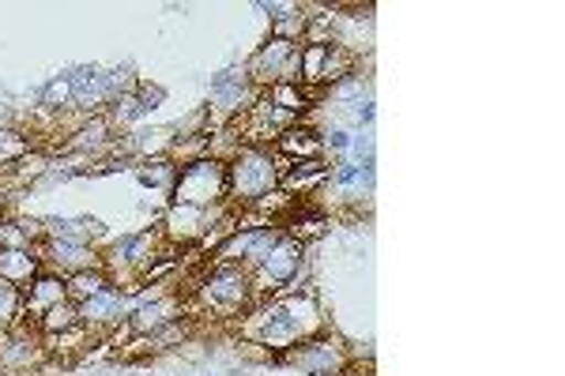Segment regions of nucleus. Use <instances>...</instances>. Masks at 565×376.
<instances>
[{
	"label": "nucleus",
	"instance_id": "nucleus-1",
	"mask_svg": "<svg viewBox=\"0 0 565 376\" xmlns=\"http://www.w3.org/2000/svg\"><path fill=\"white\" fill-rule=\"evenodd\" d=\"M328 332L324 327V309L317 301L313 290H295V293H271L260 298L238 320V335L249 346H264L271 357H279L282 351L298 346L302 339H313Z\"/></svg>",
	"mask_w": 565,
	"mask_h": 376
},
{
	"label": "nucleus",
	"instance_id": "nucleus-20",
	"mask_svg": "<svg viewBox=\"0 0 565 376\" xmlns=\"http://www.w3.org/2000/svg\"><path fill=\"white\" fill-rule=\"evenodd\" d=\"M42 226H45V237H53V241L98 245L106 237L103 218H95V215H45Z\"/></svg>",
	"mask_w": 565,
	"mask_h": 376
},
{
	"label": "nucleus",
	"instance_id": "nucleus-16",
	"mask_svg": "<svg viewBox=\"0 0 565 376\" xmlns=\"http://www.w3.org/2000/svg\"><path fill=\"white\" fill-rule=\"evenodd\" d=\"M34 253H39L42 268L61 275V279H68V275H76V271H87V268H103V249H98V245L53 241V237H45Z\"/></svg>",
	"mask_w": 565,
	"mask_h": 376
},
{
	"label": "nucleus",
	"instance_id": "nucleus-18",
	"mask_svg": "<svg viewBox=\"0 0 565 376\" xmlns=\"http://www.w3.org/2000/svg\"><path fill=\"white\" fill-rule=\"evenodd\" d=\"M276 159L282 166H298V162H313V159H324V143H321V128H313L309 121H298L295 128L279 136L271 143Z\"/></svg>",
	"mask_w": 565,
	"mask_h": 376
},
{
	"label": "nucleus",
	"instance_id": "nucleus-2",
	"mask_svg": "<svg viewBox=\"0 0 565 376\" xmlns=\"http://www.w3.org/2000/svg\"><path fill=\"white\" fill-rule=\"evenodd\" d=\"M189 301L200 309V316L218 320H242L257 305V290H253V275L238 264H215L207 268L204 279L189 290Z\"/></svg>",
	"mask_w": 565,
	"mask_h": 376
},
{
	"label": "nucleus",
	"instance_id": "nucleus-6",
	"mask_svg": "<svg viewBox=\"0 0 565 376\" xmlns=\"http://www.w3.org/2000/svg\"><path fill=\"white\" fill-rule=\"evenodd\" d=\"M238 218V207H185L170 204L159 218V237L167 249H189V245H212V226H226Z\"/></svg>",
	"mask_w": 565,
	"mask_h": 376
},
{
	"label": "nucleus",
	"instance_id": "nucleus-29",
	"mask_svg": "<svg viewBox=\"0 0 565 376\" xmlns=\"http://www.w3.org/2000/svg\"><path fill=\"white\" fill-rule=\"evenodd\" d=\"M72 106V87H68V76H53L50 84L39 90V114H50V117H61L68 114Z\"/></svg>",
	"mask_w": 565,
	"mask_h": 376
},
{
	"label": "nucleus",
	"instance_id": "nucleus-24",
	"mask_svg": "<svg viewBox=\"0 0 565 376\" xmlns=\"http://www.w3.org/2000/svg\"><path fill=\"white\" fill-rule=\"evenodd\" d=\"M114 287V279H109L106 268H87V271H76L65 279V290H68V301L72 305H84V301H90L95 293H103Z\"/></svg>",
	"mask_w": 565,
	"mask_h": 376
},
{
	"label": "nucleus",
	"instance_id": "nucleus-12",
	"mask_svg": "<svg viewBox=\"0 0 565 376\" xmlns=\"http://www.w3.org/2000/svg\"><path fill=\"white\" fill-rule=\"evenodd\" d=\"M45 362V343L31 320L0 332V376H31Z\"/></svg>",
	"mask_w": 565,
	"mask_h": 376
},
{
	"label": "nucleus",
	"instance_id": "nucleus-5",
	"mask_svg": "<svg viewBox=\"0 0 565 376\" xmlns=\"http://www.w3.org/2000/svg\"><path fill=\"white\" fill-rule=\"evenodd\" d=\"M306 268H309V249L302 241L282 234L264 260L253 268V290H257V301L260 298H271V293H295V290H306Z\"/></svg>",
	"mask_w": 565,
	"mask_h": 376
},
{
	"label": "nucleus",
	"instance_id": "nucleus-19",
	"mask_svg": "<svg viewBox=\"0 0 565 376\" xmlns=\"http://www.w3.org/2000/svg\"><path fill=\"white\" fill-rule=\"evenodd\" d=\"M328 178H332V162L328 159H313V162H298V166H287L279 178V192H287L290 200L302 196V204H309L313 196H321Z\"/></svg>",
	"mask_w": 565,
	"mask_h": 376
},
{
	"label": "nucleus",
	"instance_id": "nucleus-3",
	"mask_svg": "<svg viewBox=\"0 0 565 376\" xmlns=\"http://www.w3.org/2000/svg\"><path fill=\"white\" fill-rule=\"evenodd\" d=\"M282 162L276 159L271 147H242L231 162H226V181H231V207H257L271 192H279Z\"/></svg>",
	"mask_w": 565,
	"mask_h": 376
},
{
	"label": "nucleus",
	"instance_id": "nucleus-15",
	"mask_svg": "<svg viewBox=\"0 0 565 376\" xmlns=\"http://www.w3.org/2000/svg\"><path fill=\"white\" fill-rule=\"evenodd\" d=\"M282 237L279 226H249V230H234L231 237L215 245V264H238V268L253 271L257 264L276 249Z\"/></svg>",
	"mask_w": 565,
	"mask_h": 376
},
{
	"label": "nucleus",
	"instance_id": "nucleus-22",
	"mask_svg": "<svg viewBox=\"0 0 565 376\" xmlns=\"http://www.w3.org/2000/svg\"><path fill=\"white\" fill-rule=\"evenodd\" d=\"M42 271L45 268L34 249H0V282H8V287L26 290Z\"/></svg>",
	"mask_w": 565,
	"mask_h": 376
},
{
	"label": "nucleus",
	"instance_id": "nucleus-26",
	"mask_svg": "<svg viewBox=\"0 0 565 376\" xmlns=\"http://www.w3.org/2000/svg\"><path fill=\"white\" fill-rule=\"evenodd\" d=\"M31 151H34V143H31V136H26V128H0V170L20 166Z\"/></svg>",
	"mask_w": 565,
	"mask_h": 376
},
{
	"label": "nucleus",
	"instance_id": "nucleus-32",
	"mask_svg": "<svg viewBox=\"0 0 565 376\" xmlns=\"http://www.w3.org/2000/svg\"><path fill=\"white\" fill-rule=\"evenodd\" d=\"M0 128H20V121H15V114L8 103H0Z\"/></svg>",
	"mask_w": 565,
	"mask_h": 376
},
{
	"label": "nucleus",
	"instance_id": "nucleus-14",
	"mask_svg": "<svg viewBox=\"0 0 565 376\" xmlns=\"http://www.w3.org/2000/svg\"><path fill=\"white\" fill-rule=\"evenodd\" d=\"M234 125H238L242 147H271L287 128L298 125V117L287 114V109H279L276 103H268V95H260Z\"/></svg>",
	"mask_w": 565,
	"mask_h": 376
},
{
	"label": "nucleus",
	"instance_id": "nucleus-11",
	"mask_svg": "<svg viewBox=\"0 0 565 376\" xmlns=\"http://www.w3.org/2000/svg\"><path fill=\"white\" fill-rule=\"evenodd\" d=\"M377 159H370V162H351V159H343V162H335L332 166V178H328V185L324 192H332L335 196V207L340 211H351V215H359L362 207H370V200H373V189H377ZM321 192V196H324Z\"/></svg>",
	"mask_w": 565,
	"mask_h": 376
},
{
	"label": "nucleus",
	"instance_id": "nucleus-27",
	"mask_svg": "<svg viewBox=\"0 0 565 376\" xmlns=\"http://www.w3.org/2000/svg\"><path fill=\"white\" fill-rule=\"evenodd\" d=\"M174 178H178V162L174 159H154V162L136 166V181H140L143 189H162L167 196H170V189H174Z\"/></svg>",
	"mask_w": 565,
	"mask_h": 376
},
{
	"label": "nucleus",
	"instance_id": "nucleus-13",
	"mask_svg": "<svg viewBox=\"0 0 565 376\" xmlns=\"http://www.w3.org/2000/svg\"><path fill=\"white\" fill-rule=\"evenodd\" d=\"M79 309V327H87L90 339H109L125 327V320L132 313V298L129 290L121 287H109L103 293H95L90 301H84Z\"/></svg>",
	"mask_w": 565,
	"mask_h": 376
},
{
	"label": "nucleus",
	"instance_id": "nucleus-10",
	"mask_svg": "<svg viewBox=\"0 0 565 376\" xmlns=\"http://www.w3.org/2000/svg\"><path fill=\"white\" fill-rule=\"evenodd\" d=\"M298 64H302V45L282 42V39H268L257 45L249 61H245V72H249L253 87L268 90L279 84H298Z\"/></svg>",
	"mask_w": 565,
	"mask_h": 376
},
{
	"label": "nucleus",
	"instance_id": "nucleus-23",
	"mask_svg": "<svg viewBox=\"0 0 565 376\" xmlns=\"http://www.w3.org/2000/svg\"><path fill=\"white\" fill-rule=\"evenodd\" d=\"M366 98H373L370 79L362 76V72H354V76H348V79H340V84L328 87L324 95H321V103L343 109V114H351V109L359 106V103H366Z\"/></svg>",
	"mask_w": 565,
	"mask_h": 376
},
{
	"label": "nucleus",
	"instance_id": "nucleus-8",
	"mask_svg": "<svg viewBox=\"0 0 565 376\" xmlns=\"http://www.w3.org/2000/svg\"><path fill=\"white\" fill-rule=\"evenodd\" d=\"M276 362L290 365V369H298L302 376H351V369H354L351 351L343 346V339L332 332L302 339L298 346L282 351Z\"/></svg>",
	"mask_w": 565,
	"mask_h": 376
},
{
	"label": "nucleus",
	"instance_id": "nucleus-28",
	"mask_svg": "<svg viewBox=\"0 0 565 376\" xmlns=\"http://www.w3.org/2000/svg\"><path fill=\"white\" fill-rule=\"evenodd\" d=\"M34 327H39L42 339L72 332V327H79V309L72 305V301H61V305H53L42 320H34Z\"/></svg>",
	"mask_w": 565,
	"mask_h": 376
},
{
	"label": "nucleus",
	"instance_id": "nucleus-25",
	"mask_svg": "<svg viewBox=\"0 0 565 376\" xmlns=\"http://www.w3.org/2000/svg\"><path fill=\"white\" fill-rule=\"evenodd\" d=\"M189 332H193V324H189V316H181V320H174V324L159 327V332L148 335V339H136L132 346H143L148 354H162V351H174V346L185 343Z\"/></svg>",
	"mask_w": 565,
	"mask_h": 376
},
{
	"label": "nucleus",
	"instance_id": "nucleus-17",
	"mask_svg": "<svg viewBox=\"0 0 565 376\" xmlns=\"http://www.w3.org/2000/svg\"><path fill=\"white\" fill-rule=\"evenodd\" d=\"M162 103H167V90H162L159 84H136L129 95H121L114 106L106 109V117H109V125L121 132V128H129V125H140V121H148V117L159 109Z\"/></svg>",
	"mask_w": 565,
	"mask_h": 376
},
{
	"label": "nucleus",
	"instance_id": "nucleus-31",
	"mask_svg": "<svg viewBox=\"0 0 565 376\" xmlns=\"http://www.w3.org/2000/svg\"><path fill=\"white\" fill-rule=\"evenodd\" d=\"M257 12L268 15L271 23H279L282 15H290V12H295V4H290V0H257Z\"/></svg>",
	"mask_w": 565,
	"mask_h": 376
},
{
	"label": "nucleus",
	"instance_id": "nucleus-21",
	"mask_svg": "<svg viewBox=\"0 0 565 376\" xmlns=\"http://www.w3.org/2000/svg\"><path fill=\"white\" fill-rule=\"evenodd\" d=\"M61 301H68L65 279H61V275H53V271H42L39 279L23 290V316L34 324V320H42L53 305H61Z\"/></svg>",
	"mask_w": 565,
	"mask_h": 376
},
{
	"label": "nucleus",
	"instance_id": "nucleus-9",
	"mask_svg": "<svg viewBox=\"0 0 565 376\" xmlns=\"http://www.w3.org/2000/svg\"><path fill=\"white\" fill-rule=\"evenodd\" d=\"M260 98V90L253 87L245 64H226L212 76L207 84V114H212V125H231Z\"/></svg>",
	"mask_w": 565,
	"mask_h": 376
},
{
	"label": "nucleus",
	"instance_id": "nucleus-4",
	"mask_svg": "<svg viewBox=\"0 0 565 376\" xmlns=\"http://www.w3.org/2000/svg\"><path fill=\"white\" fill-rule=\"evenodd\" d=\"M162 256H167V249H162L159 230H140V234H125V237H117V241H109V249H103V268L109 271L114 287L132 293L136 287H143L148 271Z\"/></svg>",
	"mask_w": 565,
	"mask_h": 376
},
{
	"label": "nucleus",
	"instance_id": "nucleus-30",
	"mask_svg": "<svg viewBox=\"0 0 565 376\" xmlns=\"http://www.w3.org/2000/svg\"><path fill=\"white\" fill-rule=\"evenodd\" d=\"M23 290L0 282V332H12L15 324H23Z\"/></svg>",
	"mask_w": 565,
	"mask_h": 376
},
{
	"label": "nucleus",
	"instance_id": "nucleus-7",
	"mask_svg": "<svg viewBox=\"0 0 565 376\" xmlns=\"http://www.w3.org/2000/svg\"><path fill=\"white\" fill-rule=\"evenodd\" d=\"M170 204L185 207H226L231 204V181H226V162L218 159H193L181 162Z\"/></svg>",
	"mask_w": 565,
	"mask_h": 376
}]
</instances>
